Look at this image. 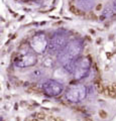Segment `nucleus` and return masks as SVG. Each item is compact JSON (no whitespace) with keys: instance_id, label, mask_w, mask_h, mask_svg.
<instances>
[{"instance_id":"obj_1","label":"nucleus","mask_w":116,"mask_h":121,"mask_svg":"<svg viewBox=\"0 0 116 121\" xmlns=\"http://www.w3.org/2000/svg\"><path fill=\"white\" fill-rule=\"evenodd\" d=\"M67 98L72 102H79L86 96V89L83 86H75L67 91Z\"/></svg>"},{"instance_id":"obj_2","label":"nucleus","mask_w":116,"mask_h":121,"mask_svg":"<svg viewBox=\"0 0 116 121\" xmlns=\"http://www.w3.org/2000/svg\"><path fill=\"white\" fill-rule=\"evenodd\" d=\"M43 90L52 96H57L63 91V86L55 81H47L43 86Z\"/></svg>"},{"instance_id":"obj_3","label":"nucleus","mask_w":116,"mask_h":121,"mask_svg":"<svg viewBox=\"0 0 116 121\" xmlns=\"http://www.w3.org/2000/svg\"><path fill=\"white\" fill-rule=\"evenodd\" d=\"M96 88H97V91L100 93V94H105V87L102 85L101 82H97L96 83Z\"/></svg>"},{"instance_id":"obj_4","label":"nucleus","mask_w":116,"mask_h":121,"mask_svg":"<svg viewBox=\"0 0 116 121\" xmlns=\"http://www.w3.org/2000/svg\"><path fill=\"white\" fill-rule=\"evenodd\" d=\"M99 115H100V117H101L102 119H105L106 117H107V113L104 111V110H100V111H99Z\"/></svg>"},{"instance_id":"obj_5","label":"nucleus","mask_w":116,"mask_h":121,"mask_svg":"<svg viewBox=\"0 0 116 121\" xmlns=\"http://www.w3.org/2000/svg\"><path fill=\"white\" fill-rule=\"evenodd\" d=\"M34 116H36L37 118H39V119H44L46 118V117H44V114H43V113H36Z\"/></svg>"},{"instance_id":"obj_6","label":"nucleus","mask_w":116,"mask_h":121,"mask_svg":"<svg viewBox=\"0 0 116 121\" xmlns=\"http://www.w3.org/2000/svg\"><path fill=\"white\" fill-rule=\"evenodd\" d=\"M48 121H57V118L54 116H50L48 117Z\"/></svg>"},{"instance_id":"obj_7","label":"nucleus","mask_w":116,"mask_h":121,"mask_svg":"<svg viewBox=\"0 0 116 121\" xmlns=\"http://www.w3.org/2000/svg\"><path fill=\"white\" fill-rule=\"evenodd\" d=\"M83 121H93V120H92L91 118H89V117H87V118H85Z\"/></svg>"},{"instance_id":"obj_8","label":"nucleus","mask_w":116,"mask_h":121,"mask_svg":"<svg viewBox=\"0 0 116 121\" xmlns=\"http://www.w3.org/2000/svg\"><path fill=\"white\" fill-rule=\"evenodd\" d=\"M114 9H115V10H116V1H115V2H114Z\"/></svg>"},{"instance_id":"obj_9","label":"nucleus","mask_w":116,"mask_h":121,"mask_svg":"<svg viewBox=\"0 0 116 121\" xmlns=\"http://www.w3.org/2000/svg\"><path fill=\"white\" fill-rule=\"evenodd\" d=\"M57 121H63L62 119H60V118H57Z\"/></svg>"},{"instance_id":"obj_10","label":"nucleus","mask_w":116,"mask_h":121,"mask_svg":"<svg viewBox=\"0 0 116 121\" xmlns=\"http://www.w3.org/2000/svg\"><path fill=\"white\" fill-rule=\"evenodd\" d=\"M31 121H39V120H37V119H32Z\"/></svg>"}]
</instances>
